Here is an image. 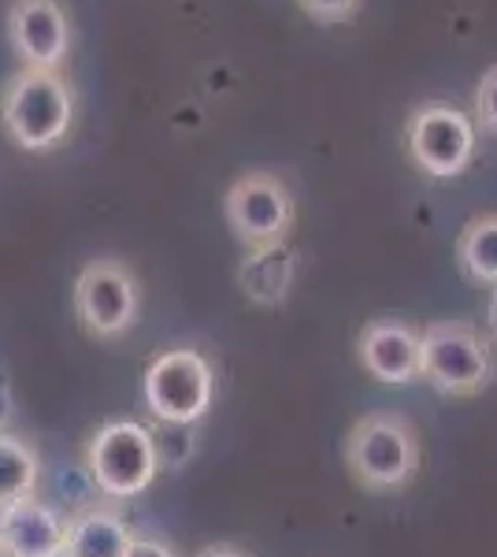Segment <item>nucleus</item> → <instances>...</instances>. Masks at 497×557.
<instances>
[{"label": "nucleus", "instance_id": "1a4fd4ad", "mask_svg": "<svg viewBox=\"0 0 497 557\" xmlns=\"http://www.w3.org/2000/svg\"><path fill=\"white\" fill-rule=\"evenodd\" d=\"M8 45L23 67L63 71L71 57V20L60 0H12Z\"/></svg>", "mask_w": 497, "mask_h": 557}, {"label": "nucleus", "instance_id": "2eb2a0df", "mask_svg": "<svg viewBox=\"0 0 497 557\" xmlns=\"http://www.w3.org/2000/svg\"><path fill=\"white\" fill-rule=\"evenodd\" d=\"M41 461L30 443L0 431V506L20 502L26 494H38Z\"/></svg>", "mask_w": 497, "mask_h": 557}, {"label": "nucleus", "instance_id": "0eeeda50", "mask_svg": "<svg viewBox=\"0 0 497 557\" xmlns=\"http://www.w3.org/2000/svg\"><path fill=\"white\" fill-rule=\"evenodd\" d=\"M141 283L131 264L115 257H97L75 278V317L89 338L115 343L138 323Z\"/></svg>", "mask_w": 497, "mask_h": 557}, {"label": "nucleus", "instance_id": "f03ea898", "mask_svg": "<svg viewBox=\"0 0 497 557\" xmlns=\"http://www.w3.org/2000/svg\"><path fill=\"white\" fill-rule=\"evenodd\" d=\"M497 375L494 346L475 323L435 320L420 331V380L446 398H472Z\"/></svg>", "mask_w": 497, "mask_h": 557}, {"label": "nucleus", "instance_id": "aec40b11", "mask_svg": "<svg viewBox=\"0 0 497 557\" xmlns=\"http://www.w3.org/2000/svg\"><path fill=\"white\" fill-rule=\"evenodd\" d=\"M8 417H12V386H8V375L0 372V431H4Z\"/></svg>", "mask_w": 497, "mask_h": 557}, {"label": "nucleus", "instance_id": "5701e85b", "mask_svg": "<svg viewBox=\"0 0 497 557\" xmlns=\"http://www.w3.org/2000/svg\"><path fill=\"white\" fill-rule=\"evenodd\" d=\"M49 557H71V554H67V550H63V546H60V550H52Z\"/></svg>", "mask_w": 497, "mask_h": 557}, {"label": "nucleus", "instance_id": "f3484780", "mask_svg": "<svg viewBox=\"0 0 497 557\" xmlns=\"http://www.w3.org/2000/svg\"><path fill=\"white\" fill-rule=\"evenodd\" d=\"M472 120L475 127H483L486 134H497V64L483 71L475 86V101H472Z\"/></svg>", "mask_w": 497, "mask_h": 557}, {"label": "nucleus", "instance_id": "412c9836", "mask_svg": "<svg viewBox=\"0 0 497 557\" xmlns=\"http://www.w3.org/2000/svg\"><path fill=\"white\" fill-rule=\"evenodd\" d=\"M197 557H249V554L238 550V546H231V543H215V546H204Z\"/></svg>", "mask_w": 497, "mask_h": 557}, {"label": "nucleus", "instance_id": "9b49d317", "mask_svg": "<svg viewBox=\"0 0 497 557\" xmlns=\"http://www.w3.org/2000/svg\"><path fill=\"white\" fill-rule=\"evenodd\" d=\"M63 535H67V520L38 494L0 506V546L15 557H49L63 546Z\"/></svg>", "mask_w": 497, "mask_h": 557}, {"label": "nucleus", "instance_id": "6e6552de", "mask_svg": "<svg viewBox=\"0 0 497 557\" xmlns=\"http://www.w3.org/2000/svg\"><path fill=\"white\" fill-rule=\"evenodd\" d=\"M223 215L234 238L246 249L286 242L294 227V194L290 186L271 172H246L234 178L223 197Z\"/></svg>", "mask_w": 497, "mask_h": 557}, {"label": "nucleus", "instance_id": "4468645a", "mask_svg": "<svg viewBox=\"0 0 497 557\" xmlns=\"http://www.w3.org/2000/svg\"><path fill=\"white\" fill-rule=\"evenodd\" d=\"M457 260L464 272L479 286H497V212L475 215L457 242Z\"/></svg>", "mask_w": 497, "mask_h": 557}, {"label": "nucleus", "instance_id": "20e7f679", "mask_svg": "<svg viewBox=\"0 0 497 557\" xmlns=\"http://www.w3.org/2000/svg\"><path fill=\"white\" fill-rule=\"evenodd\" d=\"M141 398L157 424L197 428L215 401V368L194 346L164 349L141 375Z\"/></svg>", "mask_w": 497, "mask_h": 557}, {"label": "nucleus", "instance_id": "f257e3e1", "mask_svg": "<svg viewBox=\"0 0 497 557\" xmlns=\"http://www.w3.org/2000/svg\"><path fill=\"white\" fill-rule=\"evenodd\" d=\"M78 115V94L63 71L20 67L0 94V123L26 152H52L67 141Z\"/></svg>", "mask_w": 497, "mask_h": 557}, {"label": "nucleus", "instance_id": "6ab92c4d", "mask_svg": "<svg viewBox=\"0 0 497 557\" xmlns=\"http://www.w3.org/2000/svg\"><path fill=\"white\" fill-rule=\"evenodd\" d=\"M123 557H178V554L171 550L164 539H138V535H134Z\"/></svg>", "mask_w": 497, "mask_h": 557}, {"label": "nucleus", "instance_id": "a211bd4d", "mask_svg": "<svg viewBox=\"0 0 497 557\" xmlns=\"http://www.w3.org/2000/svg\"><path fill=\"white\" fill-rule=\"evenodd\" d=\"M305 8V15H312L315 23H346L357 15L360 0H297Z\"/></svg>", "mask_w": 497, "mask_h": 557}, {"label": "nucleus", "instance_id": "b1692460", "mask_svg": "<svg viewBox=\"0 0 497 557\" xmlns=\"http://www.w3.org/2000/svg\"><path fill=\"white\" fill-rule=\"evenodd\" d=\"M0 557H15L12 550H4V546H0Z\"/></svg>", "mask_w": 497, "mask_h": 557}, {"label": "nucleus", "instance_id": "4be33fe9", "mask_svg": "<svg viewBox=\"0 0 497 557\" xmlns=\"http://www.w3.org/2000/svg\"><path fill=\"white\" fill-rule=\"evenodd\" d=\"M490 327L497 331V286H494V298H490Z\"/></svg>", "mask_w": 497, "mask_h": 557}, {"label": "nucleus", "instance_id": "39448f33", "mask_svg": "<svg viewBox=\"0 0 497 557\" xmlns=\"http://www.w3.org/2000/svg\"><path fill=\"white\" fill-rule=\"evenodd\" d=\"M86 475L104 498H138L160 475L152 431L138 420H108L86 446Z\"/></svg>", "mask_w": 497, "mask_h": 557}, {"label": "nucleus", "instance_id": "f8f14e48", "mask_svg": "<svg viewBox=\"0 0 497 557\" xmlns=\"http://www.w3.org/2000/svg\"><path fill=\"white\" fill-rule=\"evenodd\" d=\"M234 278H238V290L246 294V301L260 305V309H275L294 290V278H297L294 246L290 242H271V246L246 249Z\"/></svg>", "mask_w": 497, "mask_h": 557}, {"label": "nucleus", "instance_id": "9d476101", "mask_svg": "<svg viewBox=\"0 0 497 557\" xmlns=\"http://www.w3.org/2000/svg\"><path fill=\"white\" fill-rule=\"evenodd\" d=\"M357 357L372 380L409 386L420 380V327L390 317L364 323V331L357 335Z\"/></svg>", "mask_w": 497, "mask_h": 557}, {"label": "nucleus", "instance_id": "ddd939ff", "mask_svg": "<svg viewBox=\"0 0 497 557\" xmlns=\"http://www.w3.org/2000/svg\"><path fill=\"white\" fill-rule=\"evenodd\" d=\"M131 524L108 506H89L67 517V535H63V550L71 557H123L131 546Z\"/></svg>", "mask_w": 497, "mask_h": 557}, {"label": "nucleus", "instance_id": "7ed1b4c3", "mask_svg": "<svg viewBox=\"0 0 497 557\" xmlns=\"http://www.w3.org/2000/svg\"><path fill=\"white\" fill-rule=\"evenodd\" d=\"M346 469L364 491H405L420 472V435L401 412H368L346 438Z\"/></svg>", "mask_w": 497, "mask_h": 557}, {"label": "nucleus", "instance_id": "423d86ee", "mask_svg": "<svg viewBox=\"0 0 497 557\" xmlns=\"http://www.w3.org/2000/svg\"><path fill=\"white\" fill-rule=\"evenodd\" d=\"M409 157L427 178H457L468 172L479 149V127L464 108L449 101H423L405 123Z\"/></svg>", "mask_w": 497, "mask_h": 557}, {"label": "nucleus", "instance_id": "dca6fc26", "mask_svg": "<svg viewBox=\"0 0 497 557\" xmlns=\"http://www.w3.org/2000/svg\"><path fill=\"white\" fill-rule=\"evenodd\" d=\"M152 431V450H157L160 472H178L197 454V431L186 424H157Z\"/></svg>", "mask_w": 497, "mask_h": 557}]
</instances>
